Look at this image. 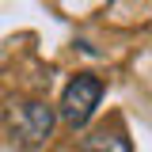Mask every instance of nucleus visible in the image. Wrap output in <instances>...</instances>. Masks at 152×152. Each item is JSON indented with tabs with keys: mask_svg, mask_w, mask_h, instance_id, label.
I'll return each mask as SVG.
<instances>
[{
	"mask_svg": "<svg viewBox=\"0 0 152 152\" xmlns=\"http://www.w3.org/2000/svg\"><path fill=\"white\" fill-rule=\"evenodd\" d=\"M80 152H133V145H129V137L118 129V126H110V129L103 126V129H95V133L84 137Z\"/></svg>",
	"mask_w": 152,
	"mask_h": 152,
	"instance_id": "3",
	"label": "nucleus"
},
{
	"mask_svg": "<svg viewBox=\"0 0 152 152\" xmlns=\"http://www.w3.org/2000/svg\"><path fill=\"white\" fill-rule=\"evenodd\" d=\"M4 122H8V133H12V141L19 148H42L50 141V133H53L57 114L42 99H19L4 110Z\"/></svg>",
	"mask_w": 152,
	"mask_h": 152,
	"instance_id": "1",
	"label": "nucleus"
},
{
	"mask_svg": "<svg viewBox=\"0 0 152 152\" xmlns=\"http://www.w3.org/2000/svg\"><path fill=\"white\" fill-rule=\"evenodd\" d=\"M99 99H103V80L91 76V72H76L72 80H69V88L61 95V107H57L53 114H61V122H65L69 129H80V126L91 122Z\"/></svg>",
	"mask_w": 152,
	"mask_h": 152,
	"instance_id": "2",
	"label": "nucleus"
}]
</instances>
